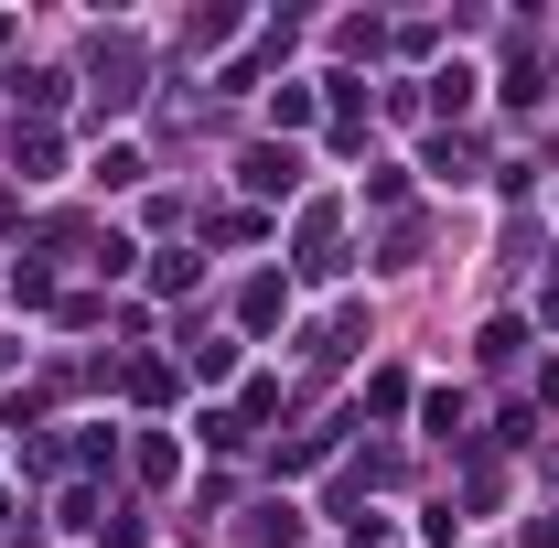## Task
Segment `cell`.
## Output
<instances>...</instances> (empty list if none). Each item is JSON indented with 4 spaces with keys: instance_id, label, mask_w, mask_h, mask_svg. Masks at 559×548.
Listing matches in <instances>:
<instances>
[{
    "instance_id": "6da1fadb",
    "label": "cell",
    "mask_w": 559,
    "mask_h": 548,
    "mask_svg": "<svg viewBox=\"0 0 559 548\" xmlns=\"http://www.w3.org/2000/svg\"><path fill=\"white\" fill-rule=\"evenodd\" d=\"M237 172H248V194H290V183H301V162H290V151H248Z\"/></svg>"
},
{
    "instance_id": "7a4b0ae2",
    "label": "cell",
    "mask_w": 559,
    "mask_h": 548,
    "mask_svg": "<svg viewBox=\"0 0 559 548\" xmlns=\"http://www.w3.org/2000/svg\"><path fill=\"white\" fill-rule=\"evenodd\" d=\"M248 538H259V548H290V538H301V516H290V505H259V516H248Z\"/></svg>"
},
{
    "instance_id": "3957f363",
    "label": "cell",
    "mask_w": 559,
    "mask_h": 548,
    "mask_svg": "<svg viewBox=\"0 0 559 548\" xmlns=\"http://www.w3.org/2000/svg\"><path fill=\"white\" fill-rule=\"evenodd\" d=\"M301 270H334V215H301Z\"/></svg>"
},
{
    "instance_id": "277c9868",
    "label": "cell",
    "mask_w": 559,
    "mask_h": 548,
    "mask_svg": "<svg viewBox=\"0 0 559 548\" xmlns=\"http://www.w3.org/2000/svg\"><path fill=\"white\" fill-rule=\"evenodd\" d=\"M280 301H290V290H280V279H259V290H248V301H237V312H248V334H270V323H280Z\"/></svg>"
}]
</instances>
